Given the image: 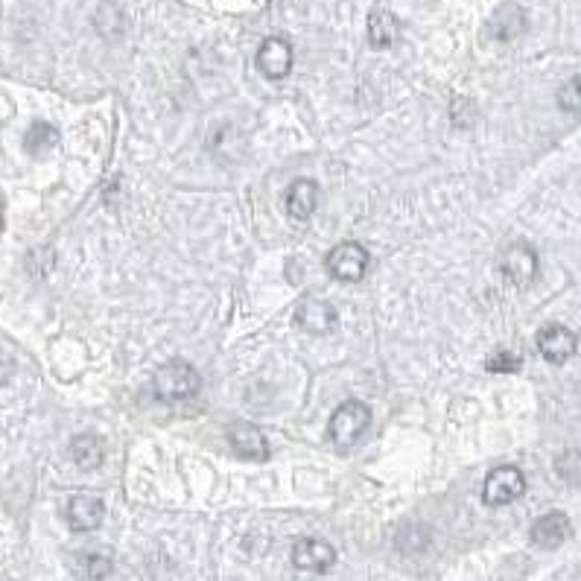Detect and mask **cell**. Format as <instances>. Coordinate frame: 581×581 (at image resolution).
I'll use <instances>...</instances> for the list:
<instances>
[{"label":"cell","instance_id":"cell-2","mask_svg":"<svg viewBox=\"0 0 581 581\" xmlns=\"http://www.w3.org/2000/svg\"><path fill=\"white\" fill-rule=\"evenodd\" d=\"M371 424V409L360 400H345L333 415H330V438L339 450H351L365 436Z\"/></svg>","mask_w":581,"mask_h":581},{"label":"cell","instance_id":"cell-18","mask_svg":"<svg viewBox=\"0 0 581 581\" xmlns=\"http://www.w3.org/2000/svg\"><path fill=\"white\" fill-rule=\"evenodd\" d=\"M555 473L570 482V485H581V450H567L558 456L555 462Z\"/></svg>","mask_w":581,"mask_h":581},{"label":"cell","instance_id":"cell-5","mask_svg":"<svg viewBox=\"0 0 581 581\" xmlns=\"http://www.w3.org/2000/svg\"><path fill=\"white\" fill-rule=\"evenodd\" d=\"M368 263H371V260H368V252H365L360 243H351V240L333 246L325 260L327 272H330L336 281H345V284L363 281L365 272H368Z\"/></svg>","mask_w":581,"mask_h":581},{"label":"cell","instance_id":"cell-1","mask_svg":"<svg viewBox=\"0 0 581 581\" xmlns=\"http://www.w3.org/2000/svg\"><path fill=\"white\" fill-rule=\"evenodd\" d=\"M202 386V377L193 365L187 363H167L161 365L152 377V392L155 398L164 403H176V400L193 398Z\"/></svg>","mask_w":581,"mask_h":581},{"label":"cell","instance_id":"cell-10","mask_svg":"<svg viewBox=\"0 0 581 581\" xmlns=\"http://www.w3.org/2000/svg\"><path fill=\"white\" fill-rule=\"evenodd\" d=\"M228 444L240 459H249V462H266L269 459V441L255 424H246V421L231 424L228 427Z\"/></svg>","mask_w":581,"mask_h":581},{"label":"cell","instance_id":"cell-17","mask_svg":"<svg viewBox=\"0 0 581 581\" xmlns=\"http://www.w3.org/2000/svg\"><path fill=\"white\" fill-rule=\"evenodd\" d=\"M111 573V555L106 552H85L79 555V576L88 581H103Z\"/></svg>","mask_w":581,"mask_h":581},{"label":"cell","instance_id":"cell-4","mask_svg":"<svg viewBox=\"0 0 581 581\" xmlns=\"http://www.w3.org/2000/svg\"><path fill=\"white\" fill-rule=\"evenodd\" d=\"M538 269H541L538 255H535V249L526 246V243H511L509 249L503 252V257H500V272H503V278L509 281L511 287H517V290L532 287L535 278H538Z\"/></svg>","mask_w":581,"mask_h":581},{"label":"cell","instance_id":"cell-8","mask_svg":"<svg viewBox=\"0 0 581 581\" xmlns=\"http://www.w3.org/2000/svg\"><path fill=\"white\" fill-rule=\"evenodd\" d=\"M570 535H573V523L564 511H549L544 517H538L532 523V532H529L532 544L538 549H558L570 541Z\"/></svg>","mask_w":581,"mask_h":581},{"label":"cell","instance_id":"cell-11","mask_svg":"<svg viewBox=\"0 0 581 581\" xmlns=\"http://www.w3.org/2000/svg\"><path fill=\"white\" fill-rule=\"evenodd\" d=\"M257 68L266 79H284L292 71V47L287 38H266L257 50Z\"/></svg>","mask_w":581,"mask_h":581},{"label":"cell","instance_id":"cell-21","mask_svg":"<svg viewBox=\"0 0 581 581\" xmlns=\"http://www.w3.org/2000/svg\"><path fill=\"white\" fill-rule=\"evenodd\" d=\"M9 377H12V360L0 354V386L9 383Z\"/></svg>","mask_w":581,"mask_h":581},{"label":"cell","instance_id":"cell-9","mask_svg":"<svg viewBox=\"0 0 581 581\" xmlns=\"http://www.w3.org/2000/svg\"><path fill=\"white\" fill-rule=\"evenodd\" d=\"M292 564L307 573H325L336 564V549L319 538H301L292 546Z\"/></svg>","mask_w":581,"mask_h":581},{"label":"cell","instance_id":"cell-13","mask_svg":"<svg viewBox=\"0 0 581 581\" xmlns=\"http://www.w3.org/2000/svg\"><path fill=\"white\" fill-rule=\"evenodd\" d=\"M287 214L292 219H310L316 214V205H319V184L310 182V179H298L287 187Z\"/></svg>","mask_w":581,"mask_h":581},{"label":"cell","instance_id":"cell-6","mask_svg":"<svg viewBox=\"0 0 581 581\" xmlns=\"http://www.w3.org/2000/svg\"><path fill=\"white\" fill-rule=\"evenodd\" d=\"M292 316H295V325L301 327V330H307V333H316V336L330 333V330H336V325H339L336 307L330 301H325V298H316V295L298 298Z\"/></svg>","mask_w":581,"mask_h":581},{"label":"cell","instance_id":"cell-20","mask_svg":"<svg viewBox=\"0 0 581 581\" xmlns=\"http://www.w3.org/2000/svg\"><path fill=\"white\" fill-rule=\"evenodd\" d=\"M523 365V360L517 357V354H509V351H503V354H494V357H488V363L485 368L491 371V374H503V371H517Z\"/></svg>","mask_w":581,"mask_h":581},{"label":"cell","instance_id":"cell-19","mask_svg":"<svg viewBox=\"0 0 581 581\" xmlns=\"http://www.w3.org/2000/svg\"><path fill=\"white\" fill-rule=\"evenodd\" d=\"M558 106L567 111V114L581 117V79H570L567 85H561V91H558Z\"/></svg>","mask_w":581,"mask_h":581},{"label":"cell","instance_id":"cell-7","mask_svg":"<svg viewBox=\"0 0 581 581\" xmlns=\"http://www.w3.org/2000/svg\"><path fill=\"white\" fill-rule=\"evenodd\" d=\"M535 342H538L541 357L552 365H564L570 357H576V351H579L576 333L564 325H546L544 330L538 333Z\"/></svg>","mask_w":581,"mask_h":581},{"label":"cell","instance_id":"cell-12","mask_svg":"<svg viewBox=\"0 0 581 581\" xmlns=\"http://www.w3.org/2000/svg\"><path fill=\"white\" fill-rule=\"evenodd\" d=\"M65 517H68V526L73 532H94L106 517V506L94 494H76L65 509Z\"/></svg>","mask_w":581,"mask_h":581},{"label":"cell","instance_id":"cell-14","mask_svg":"<svg viewBox=\"0 0 581 581\" xmlns=\"http://www.w3.org/2000/svg\"><path fill=\"white\" fill-rule=\"evenodd\" d=\"M71 459L76 468H82V471H94V468H100L103 465V459H106V441L100 436H94V433H82V436H76L71 441Z\"/></svg>","mask_w":581,"mask_h":581},{"label":"cell","instance_id":"cell-3","mask_svg":"<svg viewBox=\"0 0 581 581\" xmlns=\"http://www.w3.org/2000/svg\"><path fill=\"white\" fill-rule=\"evenodd\" d=\"M526 491V476L514 465H500L485 476L482 485V503L497 509V506H509L514 500H520Z\"/></svg>","mask_w":581,"mask_h":581},{"label":"cell","instance_id":"cell-15","mask_svg":"<svg viewBox=\"0 0 581 581\" xmlns=\"http://www.w3.org/2000/svg\"><path fill=\"white\" fill-rule=\"evenodd\" d=\"M398 33H400L398 18H395L389 9L377 6V9L368 15V44H371V47H377V50L392 47V44H395V38H398Z\"/></svg>","mask_w":581,"mask_h":581},{"label":"cell","instance_id":"cell-16","mask_svg":"<svg viewBox=\"0 0 581 581\" xmlns=\"http://www.w3.org/2000/svg\"><path fill=\"white\" fill-rule=\"evenodd\" d=\"M53 146H59V132H56V126L38 120V123H33V126L27 129L24 149H27L30 155H44V152H50Z\"/></svg>","mask_w":581,"mask_h":581}]
</instances>
